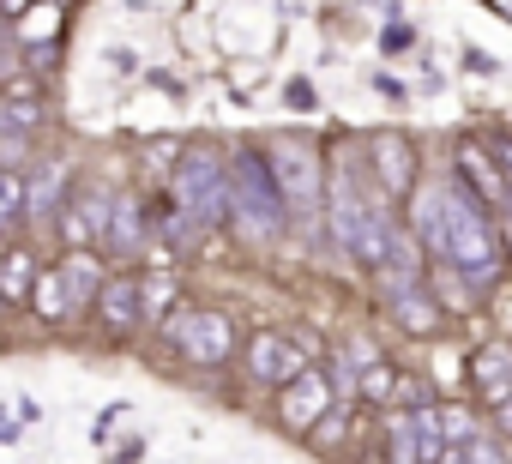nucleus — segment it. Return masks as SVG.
<instances>
[{"instance_id":"13","label":"nucleus","mask_w":512,"mask_h":464,"mask_svg":"<svg viewBox=\"0 0 512 464\" xmlns=\"http://www.w3.org/2000/svg\"><path fill=\"white\" fill-rule=\"evenodd\" d=\"M103 236H109V248H121V254H139L151 229H145L139 205H133V199H121V205H109V229H103Z\"/></svg>"},{"instance_id":"27","label":"nucleus","mask_w":512,"mask_h":464,"mask_svg":"<svg viewBox=\"0 0 512 464\" xmlns=\"http://www.w3.org/2000/svg\"><path fill=\"white\" fill-rule=\"evenodd\" d=\"M482 151H488V163L512 181V139H482Z\"/></svg>"},{"instance_id":"24","label":"nucleus","mask_w":512,"mask_h":464,"mask_svg":"<svg viewBox=\"0 0 512 464\" xmlns=\"http://www.w3.org/2000/svg\"><path fill=\"white\" fill-rule=\"evenodd\" d=\"M362 398H374V404H380V398H392V368L368 362V368H362Z\"/></svg>"},{"instance_id":"3","label":"nucleus","mask_w":512,"mask_h":464,"mask_svg":"<svg viewBox=\"0 0 512 464\" xmlns=\"http://www.w3.org/2000/svg\"><path fill=\"white\" fill-rule=\"evenodd\" d=\"M175 211L187 223H223L229 217V169L211 151H193L175 169Z\"/></svg>"},{"instance_id":"19","label":"nucleus","mask_w":512,"mask_h":464,"mask_svg":"<svg viewBox=\"0 0 512 464\" xmlns=\"http://www.w3.org/2000/svg\"><path fill=\"white\" fill-rule=\"evenodd\" d=\"M19 217H25V175L0 169V236H7V229H19Z\"/></svg>"},{"instance_id":"28","label":"nucleus","mask_w":512,"mask_h":464,"mask_svg":"<svg viewBox=\"0 0 512 464\" xmlns=\"http://www.w3.org/2000/svg\"><path fill=\"white\" fill-rule=\"evenodd\" d=\"M500 428H512V392L500 398Z\"/></svg>"},{"instance_id":"1","label":"nucleus","mask_w":512,"mask_h":464,"mask_svg":"<svg viewBox=\"0 0 512 464\" xmlns=\"http://www.w3.org/2000/svg\"><path fill=\"white\" fill-rule=\"evenodd\" d=\"M440 229H446V260L464 272V284L488 290L506 266L500 254V236H494V223L482 217L476 199H464L458 187H440Z\"/></svg>"},{"instance_id":"20","label":"nucleus","mask_w":512,"mask_h":464,"mask_svg":"<svg viewBox=\"0 0 512 464\" xmlns=\"http://www.w3.org/2000/svg\"><path fill=\"white\" fill-rule=\"evenodd\" d=\"M31 296H37V314H43V320H67V296H61V278H55V272H43Z\"/></svg>"},{"instance_id":"5","label":"nucleus","mask_w":512,"mask_h":464,"mask_svg":"<svg viewBox=\"0 0 512 464\" xmlns=\"http://www.w3.org/2000/svg\"><path fill=\"white\" fill-rule=\"evenodd\" d=\"M302 368H308V356H302L290 338H278V332H260V338L247 344V374L266 380V386H290Z\"/></svg>"},{"instance_id":"14","label":"nucleus","mask_w":512,"mask_h":464,"mask_svg":"<svg viewBox=\"0 0 512 464\" xmlns=\"http://www.w3.org/2000/svg\"><path fill=\"white\" fill-rule=\"evenodd\" d=\"M392 308H398V326L404 332H416V338L440 332V302H428L422 290H392Z\"/></svg>"},{"instance_id":"21","label":"nucleus","mask_w":512,"mask_h":464,"mask_svg":"<svg viewBox=\"0 0 512 464\" xmlns=\"http://www.w3.org/2000/svg\"><path fill=\"white\" fill-rule=\"evenodd\" d=\"M61 193V163H49L31 187H25V211H49V199Z\"/></svg>"},{"instance_id":"12","label":"nucleus","mask_w":512,"mask_h":464,"mask_svg":"<svg viewBox=\"0 0 512 464\" xmlns=\"http://www.w3.org/2000/svg\"><path fill=\"white\" fill-rule=\"evenodd\" d=\"M458 169H464V181H470V187L482 193V205H506V175H500V169L488 163V151H482L476 139H470V145L458 151Z\"/></svg>"},{"instance_id":"8","label":"nucleus","mask_w":512,"mask_h":464,"mask_svg":"<svg viewBox=\"0 0 512 464\" xmlns=\"http://www.w3.org/2000/svg\"><path fill=\"white\" fill-rule=\"evenodd\" d=\"M109 205H115L109 193H79V199L61 211V236H67V242H79V248H85V242H97L103 229H109Z\"/></svg>"},{"instance_id":"10","label":"nucleus","mask_w":512,"mask_h":464,"mask_svg":"<svg viewBox=\"0 0 512 464\" xmlns=\"http://www.w3.org/2000/svg\"><path fill=\"white\" fill-rule=\"evenodd\" d=\"M97 314H103V326L133 332V326L145 320V308H139V278H103V290H97Z\"/></svg>"},{"instance_id":"18","label":"nucleus","mask_w":512,"mask_h":464,"mask_svg":"<svg viewBox=\"0 0 512 464\" xmlns=\"http://www.w3.org/2000/svg\"><path fill=\"white\" fill-rule=\"evenodd\" d=\"M0 115H7L13 127H31V121L43 115V97H37V85H25V79L0 85Z\"/></svg>"},{"instance_id":"23","label":"nucleus","mask_w":512,"mask_h":464,"mask_svg":"<svg viewBox=\"0 0 512 464\" xmlns=\"http://www.w3.org/2000/svg\"><path fill=\"white\" fill-rule=\"evenodd\" d=\"M392 464H416V428H410V410L392 416Z\"/></svg>"},{"instance_id":"6","label":"nucleus","mask_w":512,"mask_h":464,"mask_svg":"<svg viewBox=\"0 0 512 464\" xmlns=\"http://www.w3.org/2000/svg\"><path fill=\"white\" fill-rule=\"evenodd\" d=\"M326 410H332V380L314 374V368H302V374L284 386V398H278V416H284L290 428H302V434H308Z\"/></svg>"},{"instance_id":"16","label":"nucleus","mask_w":512,"mask_h":464,"mask_svg":"<svg viewBox=\"0 0 512 464\" xmlns=\"http://www.w3.org/2000/svg\"><path fill=\"white\" fill-rule=\"evenodd\" d=\"M410 428H416V464H446V434H440V410H410Z\"/></svg>"},{"instance_id":"15","label":"nucleus","mask_w":512,"mask_h":464,"mask_svg":"<svg viewBox=\"0 0 512 464\" xmlns=\"http://www.w3.org/2000/svg\"><path fill=\"white\" fill-rule=\"evenodd\" d=\"M37 278H43V272H37V260H31L25 248H13L7 260H0V296H7V302H25V296L37 290Z\"/></svg>"},{"instance_id":"7","label":"nucleus","mask_w":512,"mask_h":464,"mask_svg":"<svg viewBox=\"0 0 512 464\" xmlns=\"http://www.w3.org/2000/svg\"><path fill=\"white\" fill-rule=\"evenodd\" d=\"M272 181H278V193H284L290 205H314V199H320V169H314V151H308L302 139L278 145V169H272Z\"/></svg>"},{"instance_id":"22","label":"nucleus","mask_w":512,"mask_h":464,"mask_svg":"<svg viewBox=\"0 0 512 464\" xmlns=\"http://www.w3.org/2000/svg\"><path fill=\"white\" fill-rule=\"evenodd\" d=\"M440 434H446V446H464V440H476V416L470 410H440Z\"/></svg>"},{"instance_id":"9","label":"nucleus","mask_w":512,"mask_h":464,"mask_svg":"<svg viewBox=\"0 0 512 464\" xmlns=\"http://www.w3.org/2000/svg\"><path fill=\"white\" fill-rule=\"evenodd\" d=\"M55 278H61V296H67V314H79L85 302H97V290H103V266L79 248V254H67L61 266H55Z\"/></svg>"},{"instance_id":"25","label":"nucleus","mask_w":512,"mask_h":464,"mask_svg":"<svg viewBox=\"0 0 512 464\" xmlns=\"http://www.w3.org/2000/svg\"><path fill=\"white\" fill-rule=\"evenodd\" d=\"M458 464H506V458H500V446H494V440H482V434H476V440H464V446H458Z\"/></svg>"},{"instance_id":"26","label":"nucleus","mask_w":512,"mask_h":464,"mask_svg":"<svg viewBox=\"0 0 512 464\" xmlns=\"http://www.w3.org/2000/svg\"><path fill=\"white\" fill-rule=\"evenodd\" d=\"M13 79H25V67H19V49H13V37L0 31V85H13Z\"/></svg>"},{"instance_id":"2","label":"nucleus","mask_w":512,"mask_h":464,"mask_svg":"<svg viewBox=\"0 0 512 464\" xmlns=\"http://www.w3.org/2000/svg\"><path fill=\"white\" fill-rule=\"evenodd\" d=\"M229 217L247 229L253 242H266V236L284 229V193H278V181H272L260 151H241L235 169H229Z\"/></svg>"},{"instance_id":"29","label":"nucleus","mask_w":512,"mask_h":464,"mask_svg":"<svg viewBox=\"0 0 512 464\" xmlns=\"http://www.w3.org/2000/svg\"><path fill=\"white\" fill-rule=\"evenodd\" d=\"M0 13H25V0H0Z\"/></svg>"},{"instance_id":"11","label":"nucleus","mask_w":512,"mask_h":464,"mask_svg":"<svg viewBox=\"0 0 512 464\" xmlns=\"http://www.w3.org/2000/svg\"><path fill=\"white\" fill-rule=\"evenodd\" d=\"M374 157H380V181H386V193H404V187H410V169H416L410 139H404V133H380V139H374Z\"/></svg>"},{"instance_id":"17","label":"nucleus","mask_w":512,"mask_h":464,"mask_svg":"<svg viewBox=\"0 0 512 464\" xmlns=\"http://www.w3.org/2000/svg\"><path fill=\"white\" fill-rule=\"evenodd\" d=\"M476 386L500 404V398L512 392V350H500V344H494V350H482V356H476Z\"/></svg>"},{"instance_id":"4","label":"nucleus","mask_w":512,"mask_h":464,"mask_svg":"<svg viewBox=\"0 0 512 464\" xmlns=\"http://www.w3.org/2000/svg\"><path fill=\"white\" fill-rule=\"evenodd\" d=\"M169 338H175V350L187 356V362H199V368H217V362H229V320L223 314H199V308H187L175 326H169Z\"/></svg>"}]
</instances>
